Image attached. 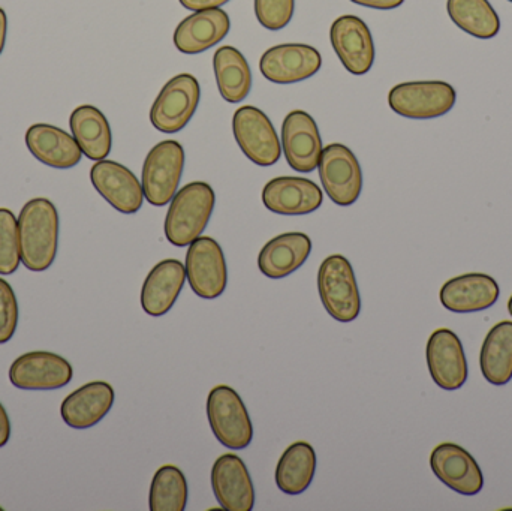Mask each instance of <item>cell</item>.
Segmentation results:
<instances>
[{"label":"cell","instance_id":"52a82bcc","mask_svg":"<svg viewBox=\"0 0 512 511\" xmlns=\"http://www.w3.org/2000/svg\"><path fill=\"white\" fill-rule=\"evenodd\" d=\"M201 87L191 74H179L171 78L150 110V122L164 134L182 131L197 111L200 104Z\"/></svg>","mask_w":512,"mask_h":511},{"label":"cell","instance_id":"5b68a950","mask_svg":"<svg viewBox=\"0 0 512 511\" xmlns=\"http://www.w3.org/2000/svg\"><path fill=\"white\" fill-rule=\"evenodd\" d=\"M457 92L441 80L409 81L397 84L388 93V105L406 119H438L453 110Z\"/></svg>","mask_w":512,"mask_h":511},{"label":"cell","instance_id":"74e56055","mask_svg":"<svg viewBox=\"0 0 512 511\" xmlns=\"http://www.w3.org/2000/svg\"><path fill=\"white\" fill-rule=\"evenodd\" d=\"M6 33H8V17H6V12L0 8V54L5 48Z\"/></svg>","mask_w":512,"mask_h":511},{"label":"cell","instance_id":"8fae6325","mask_svg":"<svg viewBox=\"0 0 512 511\" xmlns=\"http://www.w3.org/2000/svg\"><path fill=\"white\" fill-rule=\"evenodd\" d=\"M74 369L68 360L50 351H30L9 368V381L20 390H57L68 386Z\"/></svg>","mask_w":512,"mask_h":511},{"label":"cell","instance_id":"836d02e7","mask_svg":"<svg viewBox=\"0 0 512 511\" xmlns=\"http://www.w3.org/2000/svg\"><path fill=\"white\" fill-rule=\"evenodd\" d=\"M18 326V302L9 282L0 278V345L11 341Z\"/></svg>","mask_w":512,"mask_h":511},{"label":"cell","instance_id":"f1b7e54d","mask_svg":"<svg viewBox=\"0 0 512 511\" xmlns=\"http://www.w3.org/2000/svg\"><path fill=\"white\" fill-rule=\"evenodd\" d=\"M213 69L219 92L225 101L237 104L251 92V66L237 48L230 45L219 48L213 56Z\"/></svg>","mask_w":512,"mask_h":511},{"label":"cell","instance_id":"e575fe53","mask_svg":"<svg viewBox=\"0 0 512 511\" xmlns=\"http://www.w3.org/2000/svg\"><path fill=\"white\" fill-rule=\"evenodd\" d=\"M182 6L191 11H204V9H215L221 8V6L227 5L230 0H179Z\"/></svg>","mask_w":512,"mask_h":511},{"label":"cell","instance_id":"4dcf8cb0","mask_svg":"<svg viewBox=\"0 0 512 511\" xmlns=\"http://www.w3.org/2000/svg\"><path fill=\"white\" fill-rule=\"evenodd\" d=\"M188 504V482L176 465H164L156 471L150 485L149 509L152 511H185Z\"/></svg>","mask_w":512,"mask_h":511},{"label":"cell","instance_id":"8992f818","mask_svg":"<svg viewBox=\"0 0 512 511\" xmlns=\"http://www.w3.org/2000/svg\"><path fill=\"white\" fill-rule=\"evenodd\" d=\"M185 170V150L179 141L165 140L156 144L143 165L144 198L155 207H164L173 200Z\"/></svg>","mask_w":512,"mask_h":511},{"label":"cell","instance_id":"ba28073f","mask_svg":"<svg viewBox=\"0 0 512 511\" xmlns=\"http://www.w3.org/2000/svg\"><path fill=\"white\" fill-rule=\"evenodd\" d=\"M319 179L330 200L340 207L352 206L363 191V171L351 149L343 144H328L322 149Z\"/></svg>","mask_w":512,"mask_h":511},{"label":"cell","instance_id":"9c48e42d","mask_svg":"<svg viewBox=\"0 0 512 511\" xmlns=\"http://www.w3.org/2000/svg\"><path fill=\"white\" fill-rule=\"evenodd\" d=\"M185 269L191 290L201 299H218L227 290V261L212 237L200 236L189 245Z\"/></svg>","mask_w":512,"mask_h":511},{"label":"cell","instance_id":"d4e9b609","mask_svg":"<svg viewBox=\"0 0 512 511\" xmlns=\"http://www.w3.org/2000/svg\"><path fill=\"white\" fill-rule=\"evenodd\" d=\"M312 252V240L304 233H283L268 240L258 255V269L270 279H283L300 269Z\"/></svg>","mask_w":512,"mask_h":511},{"label":"cell","instance_id":"44dd1931","mask_svg":"<svg viewBox=\"0 0 512 511\" xmlns=\"http://www.w3.org/2000/svg\"><path fill=\"white\" fill-rule=\"evenodd\" d=\"M114 389L105 381H92L66 396L60 407L63 422L72 429H90L107 417L114 405Z\"/></svg>","mask_w":512,"mask_h":511},{"label":"cell","instance_id":"2e32d148","mask_svg":"<svg viewBox=\"0 0 512 511\" xmlns=\"http://www.w3.org/2000/svg\"><path fill=\"white\" fill-rule=\"evenodd\" d=\"M322 140L313 117L294 110L282 123V150L286 162L298 173H312L321 161Z\"/></svg>","mask_w":512,"mask_h":511},{"label":"cell","instance_id":"83f0119b","mask_svg":"<svg viewBox=\"0 0 512 511\" xmlns=\"http://www.w3.org/2000/svg\"><path fill=\"white\" fill-rule=\"evenodd\" d=\"M483 377L493 386H505L512 380V321L496 324L484 339L480 353Z\"/></svg>","mask_w":512,"mask_h":511},{"label":"cell","instance_id":"5bb4252c","mask_svg":"<svg viewBox=\"0 0 512 511\" xmlns=\"http://www.w3.org/2000/svg\"><path fill=\"white\" fill-rule=\"evenodd\" d=\"M331 45L346 71L364 75L375 63V42L367 24L355 15H342L330 29Z\"/></svg>","mask_w":512,"mask_h":511},{"label":"cell","instance_id":"7402d4cb","mask_svg":"<svg viewBox=\"0 0 512 511\" xmlns=\"http://www.w3.org/2000/svg\"><path fill=\"white\" fill-rule=\"evenodd\" d=\"M230 29V15L224 9H204L180 21L174 32V45L183 54L204 53L225 39Z\"/></svg>","mask_w":512,"mask_h":511},{"label":"cell","instance_id":"d6a6232c","mask_svg":"<svg viewBox=\"0 0 512 511\" xmlns=\"http://www.w3.org/2000/svg\"><path fill=\"white\" fill-rule=\"evenodd\" d=\"M295 0H255V15L265 29H283L291 23Z\"/></svg>","mask_w":512,"mask_h":511},{"label":"cell","instance_id":"cb8c5ba5","mask_svg":"<svg viewBox=\"0 0 512 511\" xmlns=\"http://www.w3.org/2000/svg\"><path fill=\"white\" fill-rule=\"evenodd\" d=\"M26 146L39 162L57 170L75 167L83 158L75 138L48 123H35L27 129Z\"/></svg>","mask_w":512,"mask_h":511},{"label":"cell","instance_id":"3957f363","mask_svg":"<svg viewBox=\"0 0 512 511\" xmlns=\"http://www.w3.org/2000/svg\"><path fill=\"white\" fill-rule=\"evenodd\" d=\"M207 419L216 440L231 450H243L254 440V425L242 396L219 384L207 396Z\"/></svg>","mask_w":512,"mask_h":511},{"label":"cell","instance_id":"f35d334b","mask_svg":"<svg viewBox=\"0 0 512 511\" xmlns=\"http://www.w3.org/2000/svg\"><path fill=\"white\" fill-rule=\"evenodd\" d=\"M508 312H510L512 317V296L510 297V300H508Z\"/></svg>","mask_w":512,"mask_h":511},{"label":"cell","instance_id":"277c9868","mask_svg":"<svg viewBox=\"0 0 512 511\" xmlns=\"http://www.w3.org/2000/svg\"><path fill=\"white\" fill-rule=\"evenodd\" d=\"M318 291L322 305L339 323H352L361 312V296L354 269L348 258L330 255L318 272Z\"/></svg>","mask_w":512,"mask_h":511},{"label":"cell","instance_id":"4fadbf2b","mask_svg":"<svg viewBox=\"0 0 512 511\" xmlns=\"http://www.w3.org/2000/svg\"><path fill=\"white\" fill-rule=\"evenodd\" d=\"M433 474L451 491L475 497L484 488V476L474 456L459 444L442 443L430 455Z\"/></svg>","mask_w":512,"mask_h":511},{"label":"cell","instance_id":"ac0fdd59","mask_svg":"<svg viewBox=\"0 0 512 511\" xmlns=\"http://www.w3.org/2000/svg\"><path fill=\"white\" fill-rule=\"evenodd\" d=\"M212 488L219 506L227 511H251L255 486L242 458L233 453L219 456L212 468Z\"/></svg>","mask_w":512,"mask_h":511},{"label":"cell","instance_id":"4316f807","mask_svg":"<svg viewBox=\"0 0 512 511\" xmlns=\"http://www.w3.org/2000/svg\"><path fill=\"white\" fill-rule=\"evenodd\" d=\"M316 452L306 441L292 443L277 462V488L286 495H301L315 479Z\"/></svg>","mask_w":512,"mask_h":511},{"label":"cell","instance_id":"9a60e30c","mask_svg":"<svg viewBox=\"0 0 512 511\" xmlns=\"http://www.w3.org/2000/svg\"><path fill=\"white\" fill-rule=\"evenodd\" d=\"M90 180L98 194L123 215H134L143 206V185L125 165L116 161H96Z\"/></svg>","mask_w":512,"mask_h":511},{"label":"cell","instance_id":"60d3db41","mask_svg":"<svg viewBox=\"0 0 512 511\" xmlns=\"http://www.w3.org/2000/svg\"><path fill=\"white\" fill-rule=\"evenodd\" d=\"M0 510H2V507H0Z\"/></svg>","mask_w":512,"mask_h":511},{"label":"cell","instance_id":"7a4b0ae2","mask_svg":"<svg viewBox=\"0 0 512 511\" xmlns=\"http://www.w3.org/2000/svg\"><path fill=\"white\" fill-rule=\"evenodd\" d=\"M216 195L206 182H192L183 186L170 201L165 216V237L177 248L191 245L209 225L215 210Z\"/></svg>","mask_w":512,"mask_h":511},{"label":"cell","instance_id":"7c38bea8","mask_svg":"<svg viewBox=\"0 0 512 511\" xmlns=\"http://www.w3.org/2000/svg\"><path fill=\"white\" fill-rule=\"evenodd\" d=\"M427 366L436 386L454 392L468 381V359L459 336L450 329H438L430 335L426 348Z\"/></svg>","mask_w":512,"mask_h":511},{"label":"cell","instance_id":"484cf974","mask_svg":"<svg viewBox=\"0 0 512 511\" xmlns=\"http://www.w3.org/2000/svg\"><path fill=\"white\" fill-rule=\"evenodd\" d=\"M69 126L72 137L90 161H102L110 155L113 135L101 110L93 105H80L72 111Z\"/></svg>","mask_w":512,"mask_h":511},{"label":"cell","instance_id":"ab89813d","mask_svg":"<svg viewBox=\"0 0 512 511\" xmlns=\"http://www.w3.org/2000/svg\"><path fill=\"white\" fill-rule=\"evenodd\" d=\"M508 2H511V3H512V0H508Z\"/></svg>","mask_w":512,"mask_h":511},{"label":"cell","instance_id":"d6986e66","mask_svg":"<svg viewBox=\"0 0 512 511\" xmlns=\"http://www.w3.org/2000/svg\"><path fill=\"white\" fill-rule=\"evenodd\" d=\"M322 201L321 188L304 177H276L262 189V203L277 215H309L322 206Z\"/></svg>","mask_w":512,"mask_h":511},{"label":"cell","instance_id":"e0dca14e","mask_svg":"<svg viewBox=\"0 0 512 511\" xmlns=\"http://www.w3.org/2000/svg\"><path fill=\"white\" fill-rule=\"evenodd\" d=\"M321 53L312 45L280 44L268 48L259 60L261 74L271 83H300L321 69Z\"/></svg>","mask_w":512,"mask_h":511},{"label":"cell","instance_id":"603a6c76","mask_svg":"<svg viewBox=\"0 0 512 511\" xmlns=\"http://www.w3.org/2000/svg\"><path fill=\"white\" fill-rule=\"evenodd\" d=\"M186 269L179 260L168 258L150 270L141 288V308L150 317H162L176 305L185 287Z\"/></svg>","mask_w":512,"mask_h":511},{"label":"cell","instance_id":"30bf717a","mask_svg":"<svg viewBox=\"0 0 512 511\" xmlns=\"http://www.w3.org/2000/svg\"><path fill=\"white\" fill-rule=\"evenodd\" d=\"M233 134L246 158L259 167H270L280 159L279 135L267 114L252 105L239 108L233 116Z\"/></svg>","mask_w":512,"mask_h":511},{"label":"cell","instance_id":"8d00e7d4","mask_svg":"<svg viewBox=\"0 0 512 511\" xmlns=\"http://www.w3.org/2000/svg\"><path fill=\"white\" fill-rule=\"evenodd\" d=\"M11 438V420L3 405L0 404V449L8 444Z\"/></svg>","mask_w":512,"mask_h":511},{"label":"cell","instance_id":"6da1fadb","mask_svg":"<svg viewBox=\"0 0 512 511\" xmlns=\"http://www.w3.org/2000/svg\"><path fill=\"white\" fill-rule=\"evenodd\" d=\"M21 263L30 272L53 266L59 249V212L47 198L27 201L18 216Z\"/></svg>","mask_w":512,"mask_h":511},{"label":"cell","instance_id":"1f68e13d","mask_svg":"<svg viewBox=\"0 0 512 511\" xmlns=\"http://www.w3.org/2000/svg\"><path fill=\"white\" fill-rule=\"evenodd\" d=\"M21 264L18 219L9 209H0V275H12Z\"/></svg>","mask_w":512,"mask_h":511},{"label":"cell","instance_id":"d590c367","mask_svg":"<svg viewBox=\"0 0 512 511\" xmlns=\"http://www.w3.org/2000/svg\"><path fill=\"white\" fill-rule=\"evenodd\" d=\"M352 3L357 5L366 6V8L382 9V11H388V9H396L405 3V0H351Z\"/></svg>","mask_w":512,"mask_h":511},{"label":"cell","instance_id":"ffe728a7","mask_svg":"<svg viewBox=\"0 0 512 511\" xmlns=\"http://www.w3.org/2000/svg\"><path fill=\"white\" fill-rule=\"evenodd\" d=\"M501 288L495 278L486 273H466L442 285L439 300L454 314H474L492 308L498 302Z\"/></svg>","mask_w":512,"mask_h":511},{"label":"cell","instance_id":"f546056e","mask_svg":"<svg viewBox=\"0 0 512 511\" xmlns=\"http://www.w3.org/2000/svg\"><path fill=\"white\" fill-rule=\"evenodd\" d=\"M447 11L453 23L478 39H492L501 30V18L489 0H448Z\"/></svg>","mask_w":512,"mask_h":511}]
</instances>
